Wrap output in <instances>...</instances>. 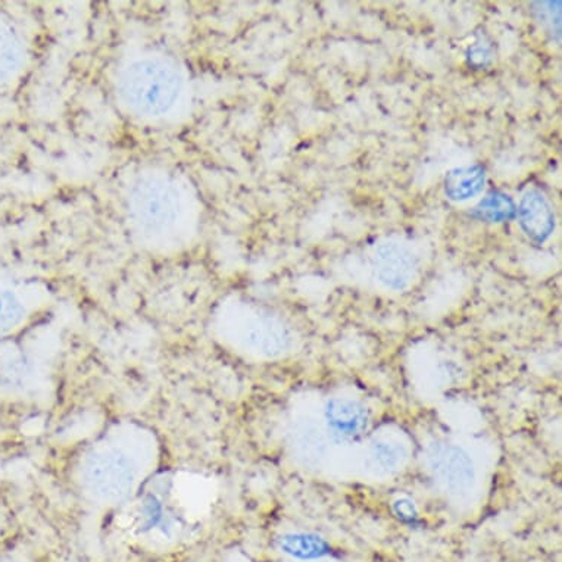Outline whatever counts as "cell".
<instances>
[{
  "label": "cell",
  "instance_id": "6da1fadb",
  "mask_svg": "<svg viewBox=\"0 0 562 562\" xmlns=\"http://www.w3.org/2000/svg\"><path fill=\"white\" fill-rule=\"evenodd\" d=\"M164 448L154 427L120 419L89 440L71 464V484L85 504L119 509L144 492L161 467Z\"/></svg>",
  "mask_w": 562,
  "mask_h": 562
},
{
  "label": "cell",
  "instance_id": "7a4b0ae2",
  "mask_svg": "<svg viewBox=\"0 0 562 562\" xmlns=\"http://www.w3.org/2000/svg\"><path fill=\"white\" fill-rule=\"evenodd\" d=\"M214 330L228 348L258 360H277L292 348L291 333L279 318L245 302L223 305Z\"/></svg>",
  "mask_w": 562,
  "mask_h": 562
},
{
  "label": "cell",
  "instance_id": "3957f363",
  "mask_svg": "<svg viewBox=\"0 0 562 562\" xmlns=\"http://www.w3.org/2000/svg\"><path fill=\"white\" fill-rule=\"evenodd\" d=\"M130 205L138 231L150 240L176 245L189 232V196L181 186L166 177L138 181Z\"/></svg>",
  "mask_w": 562,
  "mask_h": 562
},
{
  "label": "cell",
  "instance_id": "277c9868",
  "mask_svg": "<svg viewBox=\"0 0 562 562\" xmlns=\"http://www.w3.org/2000/svg\"><path fill=\"white\" fill-rule=\"evenodd\" d=\"M121 94L130 110L148 119L166 116L175 110L183 90L180 69L170 59L148 55L124 68Z\"/></svg>",
  "mask_w": 562,
  "mask_h": 562
},
{
  "label": "cell",
  "instance_id": "5b68a950",
  "mask_svg": "<svg viewBox=\"0 0 562 562\" xmlns=\"http://www.w3.org/2000/svg\"><path fill=\"white\" fill-rule=\"evenodd\" d=\"M430 470L445 492L464 498L474 491L477 473L473 460L457 445H439L430 453Z\"/></svg>",
  "mask_w": 562,
  "mask_h": 562
},
{
  "label": "cell",
  "instance_id": "8992f818",
  "mask_svg": "<svg viewBox=\"0 0 562 562\" xmlns=\"http://www.w3.org/2000/svg\"><path fill=\"white\" fill-rule=\"evenodd\" d=\"M324 419L333 439L349 442L364 434L369 427L370 415L361 402L349 397H335L327 402Z\"/></svg>",
  "mask_w": 562,
  "mask_h": 562
},
{
  "label": "cell",
  "instance_id": "52a82bcc",
  "mask_svg": "<svg viewBox=\"0 0 562 562\" xmlns=\"http://www.w3.org/2000/svg\"><path fill=\"white\" fill-rule=\"evenodd\" d=\"M0 386L23 396L41 393L47 386L46 362L20 356L0 362Z\"/></svg>",
  "mask_w": 562,
  "mask_h": 562
},
{
  "label": "cell",
  "instance_id": "ba28073f",
  "mask_svg": "<svg viewBox=\"0 0 562 562\" xmlns=\"http://www.w3.org/2000/svg\"><path fill=\"white\" fill-rule=\"evenodd\" d=\"M327 438L318 426V419L310 415H296L289 427V447L293 456L304 464L318 465L327 456Z\"/></svg>",
  "mask_w": 562,
  "mask_h": 562
},
{
  "label": "cell",
  "instance_id": "9c48e42d",
  "mask_svg": "<svg viewBox=\"0 0 562 562\" xmlns=\"http://www.w3.org/2000/svg\"><path fill=\"white\" fill-rule=\"evenodd\" d=\"M358 457L369 473L383 477L395 473L404 465L408 458V449L397 439L380 438L374 439Z\"/></svg>",
  "mask_w": 562,
  "mask_h": 562
},
{
  "label": "cell",
  "instance_id": "30bf717a",
  "mask_svg": "<svg viewBox=\"0 0 562 562\" xmlns=\"http://www.w3.org/2000/svg\"><path fill=\"white\" fill-rule=\"evenodd\" d=\"M41 301L42 292L36 288L25 291L0 288V333L21 326Z\"/></svg>",
  "mask_w": 562,
  "mask_h": 562
},
{
  "label": "cell",
  "instance_id": "8fae6325",
  "mask_svg": "<svg viewBox=\"0 0 562 562\" xmlns=\"http://www.w3.org/2000/svg\"><path fill=\"white\" fill-rule=\"evenodd\" d=\"M380 280L392 289H404L413 280L415 262L413 255L401 246L387 244L378 254Z\"/></svg>",
  "mask_w": 562,
  "mask_h": 562
},
{
  "label": "cell",
  "instance_id": "7c38bea8",
  "mask_svg": "<svg viewBox=\"0 0 562 562\" xmlns=\"http://www.w3.org/2000/svg\"><path fill=\"white\" fill-rule=\"evenodd\" d=\"M520 220L521 227L525 228L526 235L531 240L543 241L551 236L555 222H553V214L551 206L544 201L542 194L538 192H530L522 199L520 205Z\"/></svg>",
  "mask_w": 562,
  "mask_h": 562
},
{
  "label": "cell",
  "instance_id": "4fadbf2b",
  "mask_svg": "<svg viewBox=\"0 0 562 562\" xmlns=\"http://www.w3.org/2000/svg\"><path fill=\"white\" fill-rule=\"evenodd\" d=\"M483 186L484 171L480 167L461 168L447 177V194L456 201L475 196Z\"/></svg>",
  "mask_w": 562,
  "mask_h": 562
},
{
  "label": "cell",
  "instance_id": "5bb4252c",
  "mask_svg": "<svg viewBox=\"0 0 562 562\" xmlns=\"http://www.w3.org/2000/svg\"><path fill=\"white\" fill-rule=\"evenodd\" d=\"M480 218L488 220L492 223L505 222L516 215V206L507 194L492 193L477 206Z\"/></svg>",
  "mask_w": 562,
  "mask_h": 562
},
{
  "label": "cell",
  "instance_id": "9a60e30c",
  "mask_svg": "<svg viewBox=\"0 0 562 562\" xmlns=\"http://www.w3.org/2000/svg\"><path fill=\"white\" fill-rule=\"evenodd\" d=\"M226 562H245V561L236 560V558H233V560H228Z\"/></svg>",
  "mask_w": 562,
  "mask_h": 562
}]
</instances>
